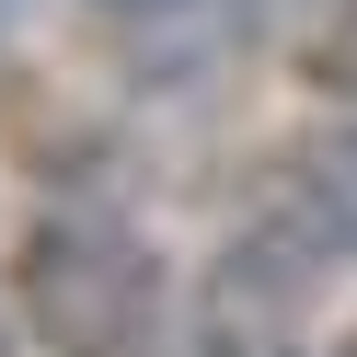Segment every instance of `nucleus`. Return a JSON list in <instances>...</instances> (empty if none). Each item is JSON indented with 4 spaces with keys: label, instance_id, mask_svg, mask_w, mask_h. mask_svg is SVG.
Listing matches in <instances>:
<instances>
[{
    "label": "nucleus",
    "instance_id": "3",
    "mask_svg": "<svg viewBox=\"0 0 357 357\" xmlns=\"http://www.w3.org/2000/svg\"><path fill=\"white\" fill-rule=\"evenodd\" d=\"M300 311H311V277L231 231V254L208 277V311H196V357H300Z\"/></svg>",
    "mask_w": 357,
    "mask_h": 357
},
{
    "label": "nucleus",
    "instance_id": "7",
    "mask_svg": "<svg viewBox=\"0 0 357 357\" xmlns=\"http://www.w3.org/2000/svg\"><path fill=\"white\" fill-rule=\"evenodd\" d=\"M116 12H127V0H116Z\"/></svg>",
    "mask_w": 357,
    "mask_h": 357
},
{
    "label": "nucleus",
    "instance_id": "5",
    "mask_svg": "<svg viewBox=\"0 0 357 357\" xmlns=\"http://www.w3.org/2000/svg\"><path fill=\"white\" fill-rule=\"evenodd\" d=\"M334 357H357V323H346V334H334Z\"/></svg>",
    "mask_w": 357,
    "mask_h": 357
},
{
    "label": "nucleus",
    "instance_id": "6",
    "mask_svg": "<svg viewBox=\"0 0 357 357\" xmlns=\"http://www.w3.org/2000/svg\"><path fill=\"white\" fill-rule=\"evenodd\" d=\"M0 12H12V0H0Z\"/></svg>",
    "mask_w": 357,
    "mask_h": 357
},
{
    "label": "nucleus",
    "instance_id": "1",
    "mask_svg": "<svg viewBox=\"0 0 357 357\" xmlns=\"http://www.w3.org/2000/svg\"><path fill=\"white\" fill-rule=\"evenodd\" d=\"M12 277H24V323L47 334V357H162L173 288H162V254L127 219L47 208L24 231V265Z\"/></svg>",
    "mask_w": 357,
    "mask_h": 357
},
{
    "label": "nucleus",
    "instance_id": "4",
    "mask_svg": "<svg viewBox=\"0 0 357 357\" xmlns=\"http://www.w3.org/2000/svg\"><path fill=\"white\" fill-rule=\"evenodd\" d=\"M311 81L334 104H357V0H334L323 24H311Z\"/></svg>",
    "mask_w": 357,
    "mask_h": 357
},
{
    "label": "nucleus",
    "instance_id": "2",
    "mask_svg": "<svg viewBox=\"0 0 357 357\" xmlns=\"http://www.w3.org/2000/svg\"><path fill=\"white\" fill-rule=\"evenodd\" d=\"M242 242H265V254L300 265V277L357 265V127H346V116L265 150L254 208H242Z\"/></svg>",
    "mask_w": 357,
    "mask_h": 357
}]
</instances>
